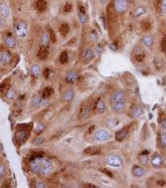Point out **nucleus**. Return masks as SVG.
Masks as SVG:
<instances>
[{
	"instance_id": "1",
	"label": "nucleus",
	"mask_w": 166,
	"mask_h": 188,
	"mask_svg": "<svg viewBox=\"0 0 166 188\" xmlns=\"http://www.w3.org/2000/svg\"><path fill=\"white\" fill-rule=\"evenodd\" d=\"M30 169L33 173L40 175V176H46L53 171L54 165L52 161H50L48 158L37 156L31 159Z\"/></svg>"
},
{
	"instance_id": "45",
	"label": "nucleus",
	"mask_w": 166,
	"mask_h": 188,
	"mask_svg": "<svg viewBox=\"0 0 166 188\" xmlns=\"http://www.w3.org/2000/svg\"><path fill=\"white\" fill-rule=\"evenodd\" d=\"M36 187L37 188H45V187H47V185H46L45 182H39L36 184Z\"/></svg>"
},
{
	"instance_id": "13",
	"label": "nucleus",
	"mask_w": 166,
	"mask_h": 188,
	"mask_svg": "<svg viewBox=\"0 0 166 188\" xmlns=\"http://www.w3.org/2000/svg\"><path fill=\"white\" fill-rule=\"evenodd\" d=\"M5 44L9 49H15L17 47V41L12 35H7L5 37Z\"/></svg>"
},
{
	"instance_id": "7",
	"label": "nucleus",
	"mask_w": 166,
	"mask_h": 188,
	"mask_svg": "<svg viewBox=\"0 0 166 188\" xmlns=\"http://www.w3.org/2000/svg\"><path fill=\"white\" fill-rule=\"evenodd\" d=\"M117 102H126V96L123 91H116L110 97V103H117Z\"/></svg>"
},
{
	"instance_id": "4",
	"label": "nucleus",
	"mask_w": 166,
	"mask_h": 188,
	"mask_svg": "<svg viewBox=\"0 0 166 188\" xmlns=\"http://www.w3.org/2000/svg\"><path fill=\"white\" fill-rule=\"evenodd\" d=\"M113 6L118 13H124L128 9V0H114Z\"/></svg>"
},
{
	"instance_id": "8",
	"label": "nucleus",
	"mask_w": 166,
	"mask_h": 188,
	"mask_svg": "<svg viewBox=\"0 0 166 188\" xmlns=\"http://www.w3.org/2000/svg\"><path fill=\"white\" fill-rule=\"evenodd\" d=\"M150 162H151V165L154 167V168H161L164 164V159L160 154L155 153V154H153Z\"/></svg>"
},
{
	"instance_id": "42",
	"label": "nucleus",
	"mask_w": 166,
	"mask_h": 188,
	"mask_svg": "<svg viewBox=\"0 0 166 188\" xmlns=\"http://www.w3.org/2000/svg\"><path fill=\"white\" fill-rule=\"evenodd\" d=\"M51 73H52V71H51L49 68H46V69L44 70V77H45L46 79H49Z\"/></svg>"
},
{
	"instance_id": "46",
	"label": "nucleus",
	"mask_w": 166,
	"mask_h": 188,
	"mask_svg": "<svg viewBox=\"0 0 166 188\" xmlns=\"http://www.w3.org/2000/svg\"><path fill=\"white\" fill-rule=\"evenodd\" d=\"M101 171H103V172H105L106 175H109V177H113V173L112 172H110V171H109V170H106V169H103V170H101Z\"/></svg>"
},
{
	"instance_id": "50",
	"label": "nucleus",
	"mask_w": 166,
	"mask_h": 188,
	"mask_svg": "<svg viewBox=\"0 0 166 188\" xmlns=\"http://www.w3.org/2000/svg\"><path fill=\"white\" fill-rule=\"evenodd\" d=\"M82 187H90V188H92V187H96V186H93L92 184H84V185H82Z\"/></svg>"
},
{
	"instance_id": "43",
	"label": "nucleus",
	"mask_w": 166,
	"mask_h": 188,
	"mask_svg": "<svg viewBox=\"0 0 166 188\" xmlns=\"http://www.w3.org/2000/svg\"><path fill=\"white\" fill-rule=\"evenodd\" d=\"M161 132L166 135V119H163L162 123H161Z\"/></svg>"
},
{
	"instance_id": "9",
	"label": "nucleus",
	"mask_w": 166,
	"mask_h": 188,
	"mask_svg": "<svg viewBox=\"0 0 166 188\" xmlns=\"http://www.w3.org/2000/svg\"><path fill=\"white\" fill-rule=\"evenodd\" d=\"M0 16L3 19L10 17V9L5 1H0Z\"/></svg>"
},
{
	"instance_id": "3",
	"label": "nucleus",
	"mask_w": 166,
	"mask_h": 188,
	"mask_svg": "<svg viewBox=\"0 0 166 188\" xmlns=\"http://www.w3.org/2000/svg\"><path fill=\"white\" fill-rule=\"evenodd\" d=\"M105 162L108 163V165L117 167V168H120V167L123 165V161L121 159V157L120 155H117V154H109V156H106Z\"/></svg>"
},
{
	"instance_id": "33",
	"label": "nucleus",
	"mask_w": 166,
	"mask_h": 188,
	"mask_svg": "<svg viewBox=\"0 0 166 188\" xmlns=\"http://www.w3.org/2000/svg\"><path fill=\"white\" fill-rule=\"evenodd\" d=\"M164 65V62L161 60V59H155L154 60V66L157 70H161V68L163 67Z\"/></svg>"
},
{
	"instance_id": "28",
	"label": "nucleus",
	"mask_w": 166,
	"mask_h": 188,
	"mask_svg": "<svg viewBox=\"0 0 166 188\" xmlns=\"http://www.w3.org/2000/svg\"><path fill=\"white\" fill-rule=\"evenodd\" d=\"M53 93H54V89H53V88L52 87H47V88H45V89H44L42 95H43V98L47 99V98L51 97Z\"/></svg>"
},
{
	"instance_id": "25",
	"label": "nucleus",
	"mask_w": 166,
	"mask_h": 188,
	"mask_svg": "<svg viewBox=\"0 0 166 188\" xmlns=\"http://www.w3.org/2000/svg\"><path fill=\"white\" fill-rule=\"evenodd\" d=\"M146 13H147V10L144 6H138L137 8H135V10H134L135 17H140V16H142Z\"/></svg>"
},
{
	"instance_id": "41",
	"label": "nucleus",
	"mask_w": 166,
	"mask_h": 188,
	"mask_svg": "<svg viewBox=\"0 0 166 188\" xmlns=\"http://www.w3.org/2000/svg\"><path fill=\"white\" fill-rule=\"evenodd\" d=\"M5 170H6L5 165H0V180L2 179L4 173H5Z\"/></svg>"
},
{
	"instance_id": "18",
	"label": "nucleus",
	"mask_w": 166,
	"mask_h": 188,
	"mask_svg": "<svg viewBox=\"0 0 166 188\" xmlns=\"http://www.w3.org/2000/svg\"><path fill=\"white\" fill-rule=\"evenodd\" d=\"M91 112H92V110H91L90 107H87V106L84 107L82 110H81V112H80L79 118L80 119H88V118H90Z\"/></svg>"
},
{
	"instance_id": "19",
	"label": "nucleus",
	"mask_w": 166,
	"mask_h": 188,
	"mask_svg": "<svg viewBox=\"0 0 166 188\" xmlns=\"http://www.w3.org/2000/svg\"><path fill=\"white\" fill-rule=\"evenodd\" d=\"M134 57H135L136 61L141 62L144 59V57H145V54H144V52L142 51V49L140 47H136L134 49Z\"/></svg>"
},
{
	"instance_id": "16",
	"label": "nucleus",
	"mask_w": 166,
	"mask_h": 188,
	"mask_svg": "<svg viewBox=\"0 0 166 188\" xmlns=\"http://www.w3.org/2000/svg\"><path fill=\"white\" fill-rule=\"evenodd\" d=\"M131 173H132V175L135 177H142L145 175V169L142 168V167H140V166L135 165V166H133L132 170H131Z\"/></svg>"
},
{
	"instance_id": "30",
	"label": "nucleus",
	"mask_w": 166,
	"mask_h": 188,
	"mask_svg": "<svg viewBox=\"0 0 166 188\" xmlns=\"http://www.w3.org/2000/svg\"><path fill=\"white\" fill-rule=\"evenodd\" d=\"M139 161L143 165H146L148 163V151H145L139 155Z\"/></svg>"
},
{
	"instance_id": "6",
	"label": "nucleus",
	"mask_w": 166,
	"mask_h": 188,
	"mask_svg": "<svg viewBox=\"0 0 166 188\" xmlns=\"http://www.w3.org/2000/svg\"><path fill=\"white\" fill-rule=\"evenodd\" d=\"M12 62V55L6 49H0V63L4 65H9Z\"/></svg>"
},
{
	"instance_id": "35",
	"label": "nucleus",
	"mask_w": 166,
	"mask_h": 188,
	"mask_svg": "<svg viewBox=\"0 0 166 188\" xmlns=\"http://www.w3.org/2000/svg\"><path fill=\"white\" fill-rule=\"evenodd\" d=\"M160 143L162 147H166V135L163 132H161L160 135Z\"/></svg>"
},
{
	"instance_id": "37",
	"label": "nucleus",
	"mask_w": 166,
	"mask_h": 188,
	"mask_svg": "<svg viewBox=\"0 0 166 188\" xmlns=\"http://www.w3.org/2000/svg\"><path fill=\"white\" fill-rule=\"evenodd\" d=\"M160 10L163 14H166V0H161L160 3Z\"/></svg>"
},
{
	"instance_id": "36",
	"label": "nucleus",
	"mask_w": 166,
	"mask_h": 188,
	"mask_svg": "<svg viewBox=\"0 0 166 188\" xmlns=\"http://www.w3.org/2000/svg\"><path fill=\"white\" fill-rule=\"evenodd\" d=\"M16 91L14 89H10L9 91H8V93H7V98L8 99H14L16 97Z\"/></svg>"
},
{
	"instance_id": "22",
	"label": "nucleus",
	"mask_w": 166,
	"mask_h": 188,
	"mask_svg": "<svg viewBox=\"0 0 166 188\" xmlns=\"http://www.w3.org/2000/svg\"><path fill=\"white\" fill-rule=\"evenodd\" d=\"M32 104H34V107H43L47 104V101H45L44 98H38V97H34Z\"/></svg>"
},
{
	"instance_id": "11",
	"label": "nucleus",
	"mask_w": 166,
	"mask_h": 188,
	"mask_svg": "<svg viewBox=\"0 0 166 188\" xmlns=\"http://www.w3.org/2000/svg\"><path fill=\"white\" fill-rule=\"evenodd\" d=\"M110 106L114 112L117 114H121L125 110L126 107V102H117V103H110Z\"/></svg>"
},
{
	"instance_id": "49",
	"label": "nucleus",
	"mask_w": 166,
	"mask_h": 188,
	"mask_svg": "<svg viewBox=\"0 0 166 188\" xmlns=\"http://www.w3.org/2000/svg\"><path fill=\"white\" fill-rule=\"evenodd\" d=\"M110 48H112L113 50H117V45L113 43V44L110 45Z\"/></svg>"
},
{
	"instance_id": "48",
	"label": "nucleus",
	"mask_w": 166,
	"mask_h": 188,
	"mask_svg": "<svg viewBox=\"0 0 166 188\" xmlns=\"http://www.w3.org/2000/svg\"><path fill=\"white\" fill-rule=\"evenodd\" d=\"M3 26H5V21H4V19H0V28H2Z\"/></svg>"
},
{
	"instance_id": "32",
	"label": "nucleus",
	"mask_w": 166,
	"mask_h": 188,
	"mask_svg": "<svg viewBox=\"0 0 166 188\" xmlns=\"http://www.w3.org/2000/svg\"><path fill=\"white\" fill-rule=\"evenodd\" d=\"M68 60H69V56H68V53L66 51L62 52V54L60 55V62L62 63V64H66V63L68 62Z\"/></svg>"
},
{
	"instance_id": "47",
	"label": "nucleus",
	"mask_w": 166,
	"mask_h": 188,
	"mask_svg": "<svg viewBox=\"0 0 166 188\" xmlns=\"http://www.w3.org/2000/svg\"><path fill=\"white\" fill-rule=\"evenodd\" d=\"M97 53H100V54L103 52V48H101V46H100V45L97 46Z\"/></svg>"
},
{
	"instance_id": "10",
	"label": "nucleus",
	"mask_w": 166,
	"mask_h": 188,
	"mask_svg": "<svg viewBox=\"0 0 166 188\" xmlns=\"http://www.w3.org/2000/svg\"><path fill=\"white\" fill-rule=\"evenodd\" d=\"M28 137V131H24V129H20L16 133H15V139L17 140L18 143H23L26 141Z\"/></svg>"
},
{
	"instance_id": "38",
	"label": "nucleus",
	"mask_w": 166,
	"mask_h": 188,
	"mask_svg": "<svg viewBox=\"0 0 166 188\" xmlns=\"http://www.w3.org/2000/svg\"><path fill=\"white\" fill-rule=\"evenodd\" d=\"M44 128H45L44 124H42V123H39V124H38L37 127H35V131H36L37 133H41L42 131H44Z\"/></svg>"
},
{
	"instance_id": "39",
	"label": "nucleus",
	"mask_w": 166,
	"mask_h": 188,
	"mask_svg": "<svg viewBox=\"0 0 166 188\" xmlns=\"http://www.w3.org/2000/svg\"><path fill=\"white\" fill-rule=\"evenodd\" d=\"M90 40L93 42H96L97 40V34L96 33V31H92L90 33Z\"/></svg>"
},
{
	"instance_id": "15",
	"label": "nucleus",
	"mask_w": 166,
	"mask_h": 188,
	"mask_svg": "<svg viewBox=\"0 0 166 188\" xmlns=\"http://www.w3.org/2000/svg\"><path fill=\"white\" fill-rule=\"evenodd\" d=\"M82 56H83V59L85 60V62H90V61H92L93 59V58H95V52H93L92 49L87 48L83 52Z\"/></svg>"
},
{
	"instance_id": "12",
	"label": "nucleus",
	"mask_w": 166,
	"mask_h": 188,
	"mask_svg": "<svg viewBox=\"0 0 166 188\" xmlns=\"http://www.w3.org/2000/svg\"><path fill=\"white\" fill-rule=\"evenodd\" d=\"M80 77L79 72H76V71H71L67 74L66 76V82L69 84H74L78 81V79Z\"/></svg>"
},
{
	"instance_id": "20",
	"label": "nucleus",
	"mask_w": 166,
	"mask_h": 188,
	"mask_svg": "<svg viewBox=\"0 0 166 188\" xmlns=\"http://www.w3.org/2000/svg\"><path fill=\"white\" fill-rule=\"evenodd\" d=\"M96 108H97V112L99 114H104L105 111V104L103 100H97V102L96 104Z\"/></svg>"
},
{
	"instance_id": "17",
	"label": "nucleus",
	"mask_w": 166,
	"mask_h": 188,
	"mask_svg": "<svg viewBox=\"0 0 166 188\" xmlns=\"http://www.w3.org/2000/svg\"><path fill=\"white\" fill-rule=\"evenodd\" d=\"M127 135H128V129H127V128H121V129H120V131H117L116 132V139L117 141H122L126 137Z\"/></svg>"
},
{
	"instance_id": "29",
	"label": "nucleus",
	"mask_w": 166,
	"mask_h": 188,
	"mask_svg": "<svg viewBox=\"0 0 166 188\" xmlns=\"http://www.w3.org/2000/svg\"><path fill=\"white\" fill-rule=\"evenodd\" d=\"M78 17L80 22L82 24H86L88 22V16H87V13H85V12H81L78 10Z\"/></svg>"
},
{
	"instance_id": "2",
	"label": "nucleus",
	"mask_w": 166,
	"mask_h": 188,
	"mask_svg": "<svg viewBox=\"0 0 166 188\" xmlns=\"http://www.w3.org/2000/svg\"><path fill=\"white\" fill-rule=\"evenodd\" d=\"M16 35L20 38H25L28 34V24L24 20H18L15 22L14 25Z\"/></svg>"
},
{
	"instance_id": "26",
	"label": "nucleus",
	"mask_w": 166,
	"mask_h": 188,
	"mask_svg": "<svg viewBox=\"0 0 166 188\" xmlns=\"http://www.w3.org/2000/svg\"><path fill=\"white\" fill-rule=\"evenodd\" d=\"M50 41H51L50 35H48L47 33H45V34H43L41 37V46H46V47H48Z\"/></svg>"
},
{
	"instance_id": "21",
	"label": "nucleus",
	"mask_w": 166,
	"mask_h": 188,
	"mask_svg": "<svg viewBox=\"0 0 166 188\" xmlns=\"http://www.w3.org/2000/svg\"><path fill=\"white\" fill-rule=\"evenodd\" d=\"M47 6H48V4H47V1L46 0H37L36 2V8L38 11L40 12H43L47 9Z\"/></svg>"
},
{
	"instance_id": "40",
	"label": "nucleus",
	"mask_w": 166,
	"mask_h": 188,
	"mask_svg": "<svg viewBox=\"0 0 166 188\" xmlns=\"http://www.w3.org/2000/svg\"><path fill=\"white\" fill-rule=\"evenodd\" d=\"M72 8H73V6H72L71 3H66L65 4V7H64V11H65L66 13H67V12H71Z\"/></svg>"
},
{
	"instance_id": "27",
	"label": "nucleus",
	"mask_w": 166,
	"mask_h": 188,
	"mask_svg": "<svg viewBox=\"0 0 166 188\" xmlns=\"http://www.w3.org/2000/svg\"><path fill=\"white\" fill-rule=\"evenodd\" d=\"M69 30H70L69 25H68L67 23H63L60 26V28H59V31H60V33L63 36H66L68 33H69Z\"/></svg>"
},
{
	"instance_id": "14",
	"label": "nucleus",
	"mask_w": 166,
	"mask_h": 188,
	"mask_svg": "<svg viewBox=\"0 0 166 188\" xmlns=\"http://www.w3.org/2000/svg\"><path fill=\"white\" fill-rule=\"evenodd\" d=\"M38 58H39L40 60L44 61L46 60L47 58L49 56V49L48 47H46V46H41V48L39 49V51H38Z\"/></svg>"
},
{
	"instance_id": "31",
	"label": "nucleus",
	"mask_w": 166,
	"mask_h": 188,
	"mask_svg": "<svg viewBox=\"0 0 166 188\" xmlns=\"http://www.w3.org/2000/svg\"><path fill=\"white\" fill-rule=\"evenodd\" d=\"M41 72V70H40V67L38 66V65H33L31 67V74L33 75L34 77H37V76H39V74Z\"/></svg>"
},
{
	"instance_id": "23",
	"label": "nucleus",
	"mask_w": 166,
	"mask_h": 188,
	"mask_svg": "<svg viewBox=\"0 0 166 188\" xmlns=\"http://www.w3.org/2000/svg\"><path fill=\"white\" fill-rule=\"evenodd\" d=\"M141 42H142V44L145 46V47L150 48L151 46L153 45V38H152L151 36H149V35H146V36L142 37Z\"/></svg>"
},
{
	"instance_id": "34",
	"label": "nucleus",
	"mask_w": 166,
	"mask_h": 188,
	"mask_svg": "<svg viewBox=\"0 0 166 188\" xmlns=\"http://www.w3.org/2000/svg\"><path fill=\"white\" fill-rule=\"evenodd\" d=\"M45 143V139H43V137H36V139H33V144L35 145H42Z\"/></svg>"
},
{
	"instance_id": "44",
	"label": "nucleus",
	"mask_w": 166,
	"mask_h": 188,
	"mask_svg": "<svg viewBox=\"0 0 166 188\" xmlns=\"http://www.w3.org/2000/svg\"><path fill=\"white\" fill-rule=\"evenodd\" d=\"M50 39H51V41H53V43L56 42V37H55V33L53 30L50 31Z\"/></svg>"
},
{
	"instance_id": "24",
	"label": "nucleus",
	"mask_w": 166,
	"mask_h": 188,
	"mask_svg": "<svg viewBox=\"0 0 166 188\" xmlns=\"http://www.w3.org/2000/svg\"><path fill=\"white\" fill-rule=\"evenodd\" d=\"M75 98V93H74V91H72V90H68L65 92V94L63 95V99H64V101L65 102H71L72 100H73Z\"/></svg>"
},
{
	"instance_id": "5",
	"label": "nucleus",
	"mask_w": 166,
	"mask_h": 188,
	"mask_svg": "<svg viewBox=\"0 0 166 188\" xmlns=\"http://www.w3.org/2000/svg\"><path fill=\"white\" fill-rule=\"evenodd\" d=\"M112 135L108 131H105V129H97V131L95 132V139L97 141H106L112 139Z\"/></svg>"
}]
</instances>
